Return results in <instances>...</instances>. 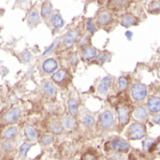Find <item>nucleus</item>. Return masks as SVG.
Masks as SVG:
<instances>
[{
	"instance_id": "f257e3e1",
	"label": "nucleus",
	"mask_w": 160,
	"mask_h": 160,
	"mask_svg": "<svg viewBox=\"0 0 160 160\" xmlns=\"http://www.w3.org/2000/svg\"><path fill=\"white\" fill-rule=\"evenodd\" d=\"M126 136L128 137V140L131 141L142 140L146 136V128L142 123L135 122L127 129Z\"/></svg>"
},
{
	"instance_id": "f03ea898",
	"label": "nucleus",
	"mask_w": 160,
	"mask_h": 160,
	"mask_svg": "<svg viewBox=\"0 0 160 160\" xmlns=\"http://www.w3.org/2000/svg\"><path fill=\"white\" fill-rule=\"evenodd\" d=\"M131 97L136 102L143 101L147 97V87L141 82H135L130 89Z\"/></svg>"
},
{
	"instance_id": "7ed1b4c3",
	"label": "nucleus",
	"mask_w": 160,
	"mask_h": 160,
	"mask_svg": "<svg viewBox=\"0 0 160 160\" xmlns=\"http://www.w3.org/2000/svg\"><path fill=\"white\" fill-rule=\"evenodd\" d=\"M109 146L111 149L116 151L117 153H128L129 151V144L127 141L121 138H114L109 142Z\"/></svg>"
},
{
	"instance_id": "20e7f679",
	"label": "nucleus",
	"mask_w": 160,
	"mask_h": 160,
	"mask_svg": "<svg viewBox=\"0 0 160 160\" xmlns=\"http://www.w3.org/2000/svg\"><path fill=\"white\" fill-rule=\"evenodd\" d=\"M99 124H100V127L104 129L112 128L114 125L113 113L109 110H105L99 116Z\"/></svg>"
},
{
	"instance_id": "39448f33",
	"label": "nucleus",
	"mask_w": 160,
	"mask_h": 160,
	"mask_svg": "<svg viewBox=\"0 0 160 160\" xmlns=\"http://www.w3.org/2000/svg\"><path fill=\"white\" fill-rule=\"evenodd\" d=\"M21 113H22V110L19 107L12 108L3 114L2 121L6 124H14L19 120Z\"/></svg>"
},
{
	"instance_id": "423d86ee",
	"label": "nucleus",
	"mask_w": 160,
	"mask_h": 160,
	"mask_svg": "<svg viewBox=\"0 0 160 160\" xmlns=\"http://www.w3.org/2000/svg\"><path fill=\"white\" fill-rule=\"evenodd\" d=\"M117 111V115H118V122L119 124L124 127L126 126L128 121H129V114H130V110L128 107L125 105H119L116 108Z\"/></svg>"
},
{
	"instance_id": "0eeeda50",
	"label": "nucleus",
	"mask_w": 160,
	"mask_h": 160,
	"mask_svg": "<svg viewBox=\"0 0 160 160\" xmlns=\"http://www.w3.org/2000/svg\"><path fill=\"white\" fill-rule=\"evenodd\" d=\"M58 63L54 58H47L41 64V69L46 74H54L57 71Z\"/></svg>"
},
{
	"instance_id": "6e6552de",
	"label": "nucleus",
	"mask_w": 160,
	"mask_h": 160,
	"mask_svg": "<svg viewBox=\"0 0 160 160\" xmlns=\"http://www.w3.org/2000/svg\"><path fill=\"white\" fill-rule=\"evenodd\" d=\"M80 36V33L77 29H72L69 30L63 38V44L66 48H70L73 46V44L78 40Z\"/></svg>"
},
{
	"instance_id": "1a4fd4ad",
	"label": "nucleus",
	"mask_w": 160,
	"mask_h": 160,
	"mask_svg": "<svg viewBox=\"0 0 160 160\" xmlns=\"http://www.w3.org/2000/svg\"><path fill=\"white\" fill-rule=\"evenodd\" d=\"M112 20H113L112 15L109 11L103 10V11L98 13V16L97 18V23L99 26H105V25L110 24L112 22Z\"/></svg>"
},
{
	"instance_id": "9d476101",
	"label": "nucleus",
	"mask_w": 160,
	"mask_h": 160,
	"mask_svg": "<svg viewBox=\"0 0 160 160\" xmlns=\"http://www.w3.org/2000/svg\"><path fill=\"white\" fill-rule=\"evenodd\" d=\"M112 81H113V78L112 76H106V77H104L101 80V82H99V85L98 87V92L100 95H107V93L109 91V88H110Z\"/></svg>"
},
{
	"instance_id": "9b49d317",
	"label": "nucleus",
	"mask_w": 160,
	"mask_h": 160,
	"mask_svg": "<svg viewBox=\"0 0 160 160\" xmlns=\"http://www.w3.org/2000/svg\"><path fill=\"white\" fill-rule=\"evenodd\" d=\"M27 22L30 27H35L40 22V16L36 8H32L27 16Z\"/></svg>"
},
{
	"instance_id": "f8f14e48",
	"label": "nucleus",
	"mask_w": 160,
	"mask_h": 160,
	"mask_svg": "<svg viewBox=\"0 0 160 160\" xmlns=\"http://www.w3.org/2000/svg\"><path fill=\"white\" fill-rule=\"evenodd\" d=\"M82 58L85 61H89L93 58H95L98 55V50L94 48L93 46H86L82 49Z\"/></svg>"
},
{
	"instance_id": "ddd939ff",
	"label": "nucleus",
	"mask_w": 160,
	"mask_h": 160,
	"mask_svg": "<svg viewBox=\"0 0 160 160\" xmlns=\"http://www.w3.org/2000/svg\"><path fill=\"white\" fill-rule=\"evenodd\" d=\"M147 108L150 112L156 114L160 112V98L152 97L147 101Z\"/></svg>"
},
{
	"instance_id": "4468645a",
	"label": "nucleus",
	"mask_w": 160,
	"mask_h": 160,
	"mask_svg": "<svg viewBox=\"0 0 160 160\" xmlns=\"http://www.w3.org/2000/svg\"><path fill=\"white\" fill-rule=\"evenodd\" d=\"M139 22V20L137 17H135L134 15L132 14H125L121 17V21H120V23L124 26V27H130V26H133L135 24H138Z\"/></svg>"
},
{
	"instance_id": "2eb2a0df",
	"label": "nucleus",
	"mask_w": 160,
	"mask_h": 160,
	"mask_svg": "<svg viewBox=\"0 0 160 160\" xmlns=\"http://www.w3.org/2000/svg\"><path fill=\"white\" fill-rule=\"evenodd\" d=\"M68 73L65 69H59L52 75V81L57 84H63L67 82Z\"/></svg>"
},
{
	"instance_id": "dca6fc26",
	"label": "nucleus",
	"mask_w": 160,
	"mask_h": 160,
	"mask_svg": "<svg viewBox=\"0 0 160 160\" xmlns=\"http://www.w3.org/2000/svg\"><path fill=\"white\" fill-rule=\"evenodd\" d=\"M41 89L43 93L48 97H54L56 95V87L51 82H45L42 83Z\"/></svg>"
},
{
	"instance_id": "f3484780",
	"label": "nucleus",
	"mask_w": 160,
	"mask_h": 160,
	"mask_svg": "<svg viewBox=\"0 0 160 160\" xmlns=\"http://www.w3.org/2000/svg\"><path fill=\"white\" fill-rule=\"evenodd\" d=\"M133 115L136 119L140 121H146L148 118V112L143 106H139L135 109Z\"/></svg>"
},
{
	"instance_id": "a211bd4d",
	"label": "nucleus",
	"mask_w": 160,
	"mask_h": 160,
	"mask_svg": "<svg viewBox=\"0 0 160 160\" xmlns=\"http://www.w3.org/2000/svg\"><path fill=\"white\" fill-rule=\"evenodd\" d=\"M51 23H52V25L54 28L59 29V28H62V27L64 26L65 22H64L62 16L60 15V13L55 12V13H53V14L52 15V17H51Z\"/></svg>"
},
{
	"instance_id": "6ab92c4d",
	"label": "nucleus",
	"mask_w": 160,
	"mask_h": 160,
	"mask_svg": "<svg viewBox=\"0 0 160 160\" xmlns=\"http://www.w3.org/2000/svg\"><path fill=\"white\" fill-rule=\"evenodd\" d=\"M68 107L70 114L72 116H76L79 112V103L78 100L74 98H70L68 101Z\"/></svg>"
},
{
	"instance_id": "aec40b11",
	"label": "nucleus",
	"mask_w": 160,
	"mask_h": 160,
	"mask_svg": "<svg viewBox=\"0 0 160 160\" xmlns=\"http://www.w3.org/2000/svg\"><path fill=\"white\" fill-rule=\"evenodd\" d=\"M24 135L27 141L29 142H34L38 138V132L35 129V128L31 126H26L24 128Z\"/></svg>"
},
{
	"instance_id": "412c9836",
	"label": "nucleus",
	"mask_w": 160,
	"mask_h": 160,
	"mask_svg": "<svg viewBox=\"0 0 160 160\" xmlns=\"http://www.w3.org/2000/svg\"><path fill=\"white\" fill-rule=\"evenodd\" d=\"M52 4L50 1L44 2L41 7V17L47 20L52 14Z\"/></svg>"
},
{
	"instance_id": "4be33fe9",
	"label": "nucleus",
	"mask_w": 160,
	"mask_h": 160,
	"mask_svg": "<svg viewBox=\"0 0 160 160\" xmlns=\"http://www.w3.org/2000/svg\"><path fill=\"white\" fill-rule=\"evenodd\" d=\"M18 134V128L16 127H9L8 128H7L4 133H3V138L6 141H9L11 139H13L14 137H16Z\"/></svg>"
},
{
	"instance_id": "5701e85b",
	"label": "nucleus",
	"mask_w": 160,
	"mask_h": 160,
	"mask_svg": "<svg viewBox=\"0 0 160 160\" xmlns=\"http://www.w3.org/2000/svg\"><path fill=\"white\" fill-rule=\"evenodd\" d=\"M95 117L90 114V113H83L82 115V123L86 127V128H92L95 125Z\"/></svg>"
},
{
	"instance_id": "b1692460",
	"label": "nucleus",
	"mask_w": 160,
	"mask_h": 160,
	"mask_svg": "<svg viewBox=\"0 0 160 160\" xmlns=\"http://www.w3.org/2000/svg\"><path fill=\"white\" fill-rule=\"evenodd\" d=\"M63 126L68 129H73L76 128V120L72 115H67L63 119Z\"/></svg>"
},
{
	"instance_id": "393cba45",
	"label": "nucleus",
	"mask_w": 160,
	"mask_h": 160,
	"mask_svg": "<svg viewBox=\"0 0 160 160\" xmlns=\"http://www.w3.org/2000/svg\"><path fill=\"white\" fill-rule=\"evenodd\" d=\"M49 129L52 134L59 135L63 132V126L58 121H52L49 126Z\"/></svg>"
},
{
	"instance_id": "a878e982",
	"label": "nucleus",
	"mask_w": 160,
	"mask_h": 160,
	"mask_svg": "<svg viewBox=\"0 0 160 160\" xmlns=\"http://www.w3.org/2000/svg\"><path fill=\"white\" fill-rule=\"evenodd\" d=\"M128 81L125 76H121L118 80H117V89L119 91H124L128 88Z\"/></svg>"
},
{
	"instance_id": "bb28decb",
	"label": "nucleus",
	"mask_w": 160,
	"mask_h": 160,
	"mask_svg": "<svg viewBox=\"0 0 160 160\" xmlns=\"http://www.w3.org/2000/svg\"><path fill=\"white\" fill-rule=\"evenodd\" d=\"M148 11L150 13L160 12V1H152L148 5Z\"/></svg>"
},
{
	"instance_id": "cd10ccee",
	"label": "nucleus",
	"mask_w": 160,
	"mask_h": 160,
	"mask_svg": "<svg viewBox=\"0 0 160 160\" xmlns=\"http://www.w3.org/2000/svg\"><path fill=\"white\" fill-rule=\"evenodd\" d=\"M41 142H42L43 145H46V146L52 144L53 142V136L52 134H50V133L44 134L42 136V138H41Z\"/></svg>"
},
{
	"instance_id": "c85d7f7f",
	"label": "nucleus",
	"mask_w": 160,
	"mask_h": 160,
	"mask_svg": "<svg viewBox=\"0 0 160 160\" xmlns=\"http://www.w3.org/2000/svg\"><path fill=\"white\" fill-rule=\"evenodd\" d=\"M31 147H32V144H30V143H27V142L22 143V144L21 145V147H20V150H19V151H20L21 157L25 158L26 155H27V153H28V151L31 149Z\"/></svg>"
},
{
	"instance_id": "c756f323",
	"label": "nucleus",
	"mask_w": 160,
	"mask_h": 160,
	"mask_svg": "<svg viewBox=\"0 0 160 160\" xmlns=\"http://www.w3.org/2000/svg\"><path fill=\"white\" fill-rule=\"evenodd\" d=\"M156 142H155V140L153 139H147L146 141L143 142V148L145 151H149V152H152L153 151V148L155 146Z\"/></svg>"
},
{
	"instance_id": "7c9ffc66",
	"label": "nucleus",
	"mask_w": 160,
	"mask_h": 160,
	"mask_svg": "<svg viewBox=\"0 0 160 160\" xmlns=\"http://www.w3.org/2000/svg\"><path fill=\"white\" fill-rule=\"evenodd\" d=\"M109 4L112 5L114 9H119V8H122L125 6L128 5V1H111Z\"/></svg>"
},
{
	"instance_id": "2f4dec72",
	"label": "nucleus",
	"mask_w": 160,
	"mask_h": 160,
	"mask_svg": "<svg viewBox=\"0 0 160 160\" xmlns=\"http://www.w3.org/2000/svg\"><path fill=\"white\" fill-rule=\"evenodd\" d=\"M86 29L88 30V32H89L91 35H94V34L97 32L96 25H95V23L93 22V20H92V19H88V20H87V22H86Z\"/></svg>"
},
{
	"instance_id": "473e14b6",
	"label": "nucleus",
	"mask_w": 160,
	"mask_h": 160,
	"mask_svg": "<svg viewBox=\"0 0 160 160\" xmlns=\"http://www.w3.org/2000/svg\"><path fill=\"white\" fill-rule=\"evenodd\" d=\"M11 148V143L9 141H3L2 143H1V149L3 152L5 151H8Z\"/></svg>"
},
{
	"instance_id": "72a5a7b5",
	"label": "nucleus",
	"mask_w": 160,
	"mask_h": 160,
	"mask_svg": "<svg viewBox=\"0 0 160 160\" xmlns=\"http://www.w3.org/2000/svg\"><path fill=\"white\" fill-rule=\"evenodd\" d=\"M31 53L28 52V51H24L22 53V61L23 62H25V63H27V62H29L30 61V59H31Z\"/></svg>"
},
{
	"instance_id": "f704fd0d",
	"label": "nucleus",
	"mask_w": 160,
	"mask_h": 160,
	"mask_svg": "<svg viewBox=\"0 0 160 160\" xmlns=\"http://www.w3.org/2000/svg\"><path fill=\"white\" fill-rule=\"evenodd\" d=\"M106 59H107V52H100L98 55V57H97V60L98 61H101V62H105L106 61Z\"/></svg>"
},
{
	"instance_id": "c9c22d12",
	"label": "nucleus",
	"mask_w": 160,
	"mask_h": 160,
	"mask_svg": "<svg viewBox=\"0 0 160 160\" xmlns=\"http://www.w3.org/2000/svg\"><path fill=\"white\" fill-rule=\"evenodd\" d=\"M56 43H57V40H55V41H53L52 44H51V46L50 47H48L47 48V50L43 52V55H45V54H47V53H49V52H51L54 47H55V45H56Z\"/></svg>"
},
{
	"instance_id": "e433bc0d",
	"label": "nucleus",
	"mask_w": 160,
	"mask_h": 160,
	"mask_svg": "<svg viewBox=\"0 0 160 160\" xmlns=\"http://www.w3.org/2000/svg\"><path fill=\"white\" fill-rule=\"evenodd\" d=\"M82 160H96L95 157L91 154H86L84 157H83V159Z\"/></svg>"
},
{
	"instance_id": "4c0bfd02",
	"label": "nucleus",
	"mask_w": 160,
	"mask_h": 160,
	"mask_svg": "<svg viewBox=\"0 0 160 160\" xmlns=\"http://www.w3.org/2000/svg\"><path fill=\"white\" fill-rule=\"evenodd\" d=\"M158 152V153H160V141L158 142H157L156 144H155V146H154V148H153V151L152 152Z\"/></svg>"
},
{
	"instance_id": "58836bf2",
	"label": "nucleus",
	"mask_w": 160,
	"mask_h": 160,
	"mask_svg": "<svg viewBox=\"0 0 160 160\" xmlns=\"http://www.w3.org/2000/svg\"><path fill=\"white\" fill-rule=\"evenodd\" d=\"M153 122L155 124H158V125L160 126V114H158V115H156V116L153 117Z\"/></svg>"
},
{
	"instance_id": "ea45409f",
	"label": "nucleus",
	"mask_w": 160,
	"mask_h": 160,
	"mask_svg": "<svg viewBox=\"0 0 160 160\" xmlns=\"http://www.w3.org/2000/svg\"><path fill=\"white\" fill-rule=\"evenodd\" d=\"M126 36H127V38L130 40V39L132 38V37H133V33L130 32V31H127V32H126Z\"/></svg>"
}]
</instances>
